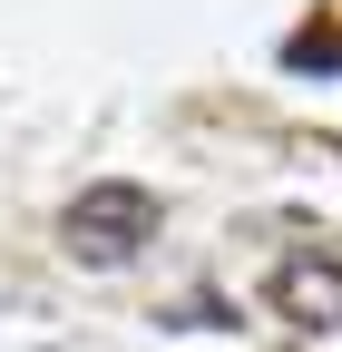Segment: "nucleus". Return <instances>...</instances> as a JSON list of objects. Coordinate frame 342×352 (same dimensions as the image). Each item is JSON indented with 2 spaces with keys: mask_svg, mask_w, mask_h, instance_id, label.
<instances>
[{
  "mask_svg": "<svg viewBox=\"0 0 342 352\" xmlns=\"http://www.w3.org/2000/svg\"><path fill=\"white\" fill-rule=\"evenodd\" d=\"M166 323H235V314H225L216 294H186V303H176V314H166Z\"/></svg>",
  "mask_w": 342,
  "mask_h": 352,
  "instance_id": "obj_3",
  "label": "nucleus"
},
{
  "mask_svg": "<svg viewBox=\"0 0 342 352\" xmlns=\"http://www.w3.org/2000/svg\"><path fill=\"white\" fill-rule=\"evenodd\" d=\"M274 314L304 333H342V264L332 254H284L274 264Z\"/></svg>",
  "mask_w": 342,
  "mask_h": 352,
  "instance_id": "obj_2",
  "label": "nucleus"
},
{
  "mask_svg": "<svg viewBox=\"0 0 342 352\" xmlns=\"http://www.w3.org/2000/svg\"><path fill=\"white\" fill-rule=\"evenodd\" d=\"M147 235H157V196L147 186H117V176H108V186H78L69 215H59V245L78 264H137Z\"/></svg>",
  "mask_w": 342,
  "mask_h": 352,
  "instance_id": "obj_1",
  "label": "nucleus"
}]
</instances>
